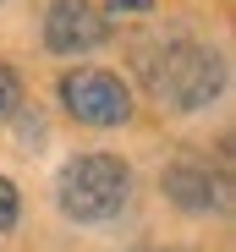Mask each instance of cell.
<instances>
[{"instance_id":"1","label":"cell","mask_w":236,"mask_h":252,"mask_svg":"<svg viewBox=\"0 0 236 252\" xmlns=\"http://www.w3.org/2000/svg\"><path fill=\"white\" fill-rule=\"evenodd\" d=\"M61 208L71 220H110L121 214V203L132 192V176L115 154H83L61 170Z\"/></svg>"},{"instance_id":"2","label":"cell","mask_w":236,"mask_h":252,"mask_svg":"<svg viewBox=\"0 0 236 252\" xmlns=\"http://www.w3.org/2000/svg\"><path fill=\"white\" fill-rule=\"evenodd\" d=\"M61 99L77 121H88V126H121L132 115V94H127V82L121 77H110V71H66L61 77Z\"/></svg>"},{"instance_id":"3","label":"cell","mask_w":236,"mask_h":252,"mask_svg":"<svg viewBox=\"0 0 236 252\" xmlns=\"http://www.w3.org/2000/svg\"><path fill=\"white\" fill-rule=\"evenodd\" d=\"M160 94H170L181 110H203L220 94V55L209 50H170L165 71H160Z\"/></svg>"},{"instance_id":"4","label":"cell","mask_w":236,"mask_h":252,"mask_svg":"<svg viewBox=\"0 0 236 252\" xmlns=\"http://www.w3.org/2000/svg\"><path fill=\"white\" fill-rule=\"evenodd\" d=\"M44 38H50L55 55H83L104 38V17L94 11V0H50Z\"/></svg>"},{"instance_id":"5","label":"cell","mask_w":236,"mask_h":252,"mask_svg":"<svg viewBox=\"0 0 236 252\" xmlns=\"http://www.w3.org/2000/svg\"><path fill=\"white\" fill-rule=\"evenodd\" d=\"M165 192H170L181 208H192V214H203V208H214V203H220L214 176H209V170H198V164H170V170H165Z\"/></svg>"},{"instance_id":"6","label":"cell","mask_w":236,"mask_h":252,"mask_svg":"<svg viewBox=\"0 0 236 252\" xmlns=\"http://www.w3.org/2000/svg\"><path fill=\"white\" fill-rule=\"evenodd\" d=\"M17 104H22V82H17L11 66H0V115H11Z\"/></svg>"},{"instance_id":"7","label":"cell","mask_w":236,"mask_h":252,"mask_svg":"<svg viewBox=\"0 0 236 252\" xmlns=\"http://www.w3.org/2000/svg\"><path fill=\"white\" fill-rule=\"evenodd\" d=\"M17 225V187L0 176V230H11Z\"/></svg>"},{"instance_id":"8","label":"cell","mask_w":236,"mask_h":252,"mask_svg":"<svg viewBox=\"0 0 236 252\" xmlns=\"http://www.w3.org/2000/svg\"><path fill=\"white\" fill-rule=\"evenodd\" d=\"M115 11H148V0H110Z\"/></svg>"},{"instance_id":"9","label":"cell","mask_w":236,"mask_h":252,"mask_svg":"<svg viewBox=\"0 0 236 252\" xmlns=\"http://www.w3.org/2000/svg\"><path fill=\"white\" fill-rule=\"evenodd\" d=\"M132 252H154V247H132Z\"/></svg>"}]
</instances>
